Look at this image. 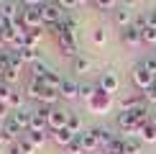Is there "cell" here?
Listing matches in <instances>:
<instances>
[{"label":"cell","instance_id":"cell-34","mask_svg":"<svg viewBox=\"0 0 156 154\" xmlns=\"http://www.w3.org/2000/svg\"><path fill=\"white\" fill-rule=\"evenodd\" d=\"M141 64H144V67L148 69V72H151V75L156 77V54H151V57H146V59L141 62Z\"/></svg>","mask_w":156,"mask_h":154},{"label":"cell","instance_id":"cell-24","mask_svg":"<svg viewBox=\"0 0 156 154\" xmlns=\"http://www.w3.org/2000/svg\"><path fill=\"white\" fill-rule=\"evenodd\" d=\"M23 57H21V51L18 49H10V67L8 69H16V72H21V67H23Z\"/></svg>","mask_w":156,"mask_h":154},{"label":"cell","instance_id":"cell-33","mask_svg":"<svg viewBox=\"0 0 156 154\" xmlns=\"http://www.w3.org/2000/svg\"><path fill=\"white\" fill-rule=\"evenodd\" d=\"M59 49H62L64 57H69V59H74V57H77V44H59Z\"/></svg>","mask_w":156,"mask_h":154},{"label":"cell","instance_id":"cell-16","mask_svg":"<svg viewBox=\"0 0 156 154\" xmlns=\"http://www.w3.org/2000/svg\"><path fill=\"white\" fill-rule=\"evenodd\" d=\"M51 139H54L59 146H64V149H67V146L72 144V141H74L77 136H74L72 131H69V128H62V131H51Z\"/></svg>","mask_w":156,"mask_h":154},{"label":"cell","instance_id":"cell-19","mask_svg":"<svg viewBox=\"0 0 156 154\" xmlns=\"http://www.w3.org/2000/svg\"><path fill=\"white\" fill-rule=\"evenodd\" d=\"M44 90H46V85H44L41 80H34V77H31L28 87H26V95H28V98H34V100H41Z\"/></svg>","mask_w":156,"mask_h":154},{"label":"cell","instance_id":"cell-17","mask_svg":"<svg viewBox=\"0 0 156 154\" xmlns=\"http://www.w3.org/2000/svg\"><path fill=\"white\" fill-rule=\"evenodd\" d=\"M10 116L18 121V123H21L23 131H28V128H31V118H34V111H28V108H21V111H13Z\"/></svg>","mask_w":156,"mask_h":154},{"label":"cell","instance_id":"cell-29","mask_svg":"<svg viewBox=\"0 0 156 154\" xmlns=\"http://www.w3.org/2000/svg\"><path fill=\"white\" fill-rule=\"evenodd\" d=\"M38 38H41V31H28V34H26V46L38 49Z\"/></svg>","mask_w":156,"mask_h":154},{"label":"cell","instance_id":"cell-32","mask_svg":"<svg viewBox=\"0 0 156 154\" xmlns=\"http://www.w3.org/2000/svg\"><path fill=\"white\" fill-rule=\"evenodd\" d=\"M13 90H16L13 85H8V82H0V100L8 103V100H10V95H13Z\"/></svg>","mask_w":156,"mask_h":154},{"label":"cell","instance_id":"cell-41","mask_svg":"<svg viewBox=\"0 0 156 154\" xmlns=\"http://www.w3.org/2000/svg\"><path fill=\"white\" fill-rule=\"evenodd\" d=\"M5 141H8V144H13V141L8 139V134H5V131H3V126H0V146H3V144H5Z\"/></svg>","mask_w":156,"mask_h":154},{"label":"cell","instance_id":"cell-18","mask_svg":"<svg viewBox=\"0 0 156 154\" xmlns=\"http://www.w3.org/2000/svg\"><path fill=\"white\" fill-rule=\"evenodd\" d=\"M92 131H95V136H97V144H100V149H102V152H105L108 146L115 141V136L108 131V128H100V126H97V128H92Z\"/></svg>","mask_w":156,"mask_h":154},{"label":"cell","instance_id":"cell-15","mask_svg":"<svg viewBox=\"0 0 156 154\" xmlns=\"http://www.w3.org/2000/svg\"><path fill=\"white\" fill-rule=\"evenodd\" d=\"M72 69H74L77 75L90 72V69H92V59H90V57H84V54H77L74 59H72Z\"/></svg>","mask_w":156,"mask_h":154},{"label":"cell","instance_id":"cell-28","mask_svg":"<svg viewBox=\"0 0 156 154\" xmlns=\"http://www.w3.org/2000/svg\"><path fill=\"white\" fill-rule=\"evenodd\" d=\"M105 154H126V149H123V136H120V139L115 136V141L105 149Z\"/></svg>","mask_w":156,"mask_h":154},{"label":"cell","instance_id":"cell-26","mask_svg":"<svg viewBox=\"0 0 156 154\" xmlns=\"http://www.w3.org/2000/svg\"><path fill=\"white\" fill-rule=\"evenodd\" d=\"M8 105L13 108V111H21V108H23V93H21V90H13V95H10Z\"/></svg>","mask_w":156,"mask_h":154},{"label":"cell","instance_id":"cell-11","mask_svg":"<svg viewBox=\"0 0 156 154\" xmlns=\"http://www.w3.org/2000/svg\"><path fill=\"white\" fill-rule=\"evenodd\" d=\"M77 139H80V144H82V149H84V152H97V149H100V144H97V136H95L92 128H90V131H82Z\"/></svg>","mask_w":156,"mask_h":154},{"label":"cell","instance_id":"cell-14","mask_svg":"<svg viewBox=\"0 0 156 154\" xmlns=\"http://www.w3.org/2000/svg\"><path fill=\"white\" fill-rule=\"evenodd\" d=\"M120 108H123V111H128V113L138 111V108H146V98H144V93H141V95H133V98H126V100L120 103Z\"/></svg>","mask_w":156,"mask_h":154},{"label":"cell","instance_id":"cell-38","mask_svg":"<svg viewBox=\"0 0 156 154\" xmlns=\"http://www.w3.org/2000/svg\"><path fill=\"white\" fill-rule=\"evenodd\" d=\"M146 21H148V26H154V28H156V8L146 10Z\"/></svg>","mask_w":156,"mask_h":154},{"label":"cell","instance_id":"cell-27","mask_svg":"<svg viewBox=\"0 0 156 154\" xmlns=\"http://www.w3.org/2000/svg\"><path fill=\"white\" fill-rule=\"evenodd\" d=\"M92 5L97 10H102V13H105V10H113L115 13V8H118V3H113V0H95Z\"/></svg>","mask_w":156,"mask_h":154},{"label":"cell","instance_id":"cell-12","mask_svg":"<svg viewBox=\"0 0 156 154\" xmlns=\"http://www.w3.org/2000/svg\"><path fill=\"white\" fill-rule=\"evenodd\" d=\"M120 36H123V41H126L128 46H138V44H144V36H141V31L136 28V26H128V28H123V31H120Z\"/></svg>","mask_w":156,"mask_h":154},{"label":"cell","instance_id":"cell-1","mask_svg":"<svg viewBox=\"0 0 156 154\" xmlns=\"http://www.w3.org/2000/svg\"><path fill=\"white\" fill-rule=\"evenodd\" d=\"M21 21L23 26L28 31H41V26H44V18H41V3H21Z\"/></svg>","mask_w":156,"mask_h":154},{"label":"cell","instance_id":"cell-31","mask_svg":"<svg viewBox=\"0 0 156 154\" xmlns=\"http://www.w3.org/2000/svg\"><path fill=\"white\" fill-rule=\"evenodd\" d=\"M141 36H144V44H156V28L154 26H146L141 31Z\"/></svg>","mask_w":156,"mask_h":154},{"label":"cell","instance_id":"cell-36","mask_svg":"<svg viewBox=\"0 0 156 154\" xmlns=\"http://www.w3.org/2000/svg\"><path fill=\"white\" fill-rule=\"evenodd\" d=\"M26 134H28V139L34 141V146H41L44 141H46V134H34V131H26Z\"/></svg>","mask_w":156,"mask_h":154},{"label":"cell","instance_id":"cell-3","mask_svg":"<svg viewBox=\"0 0 156 154\" xmlns=\"http://www.w3.org/2000/svg\"><path fill=\"white\" fill-rule=\"evenodd\" d=\"M110 105H113V95H108L105 90H100V87H97V93L92 95V100L87 103V108L92 113H105Z\"/></svg>","mask_w":156,"mask_h":154},{"label":"cell","instance_id":"cell-2","mask_svg":"<svg viewBox=\"0 0 156 154\" xmlns=\"http://www.w3.org/2000/svg\"><path fill=\"white\" fill-rule=\"evenodd\" d=\"M41 18H44V23L56 26V23H62L64 10L59 8V3H41Z\"/></svg>","mask_w":156,"mask_h":154},{"label":"cell","instance_id":"cell-22","mask_svg":"<svg viewBox=\"0 0 156 154\" xmlns=\"http://www.w3.org/2000/svg\"><path fill=\"white\" fill-rule=\"evenodd\" d=\"M97 93V85H92V82H82V85H80V98L82 100H92V95Z\"/></svg>","mask_w":156,"mask_h":154},{"label":"cell","instance_id":"cell-9","mask_svg":"<svg viewBox=\"0 0 156 154\" xmlns=\"http://www.w3.org/2000/svg\"><path fill=\"white\" fill-rule=\"evenodd\" d=\"M21 3H10V0H3L0 3V18L3 21H16L18 16H21Z\"/></svg>","mask_w":156,"mask_h":154},{"label":"cell","instance_id":"cell-25","mask_svg":"<svg viewBox=\"0 0 156 154\" xmlns=\"http://www.w3.org/2000/svg\"><path fill=\"white\" fill-rule=\"evenodd\" d=\"M18 146H21V152H23V154H34V152H36V146H34V141L28 139V134H23V136L18 139Z\"/></svg>","mask_w":156,"mask_h":154},{"label":"cell","instance_id":"cell-6","mask_svg":"<svg viewBox=\"0 0 156 154\" xmlns=\"http://www.w3.org/2000/svg\"><path fill=\"white\" fill-rule=\"evenodd\" d=\"M97 87H100V90H105L108 95H113L115 90L120 87V80H118V75H115V72H110V69H108V72H102L100 82H97Z\"/></svg>","mask_w":156,"mask_h":154},{"label":"cell","instance_id":"cell-13","mask_svg":"<svg viewBox=\"0 0 156 154\" xmlns=\"http://www.w3.org/2000/svg\"><path fill=\"white\" fill-rule=\"evenodd\" d=\"M31 72H34V80H41V82H44L51 72H54V67H51L49 62H44V59H41V62L31 64Z\"/></svg>","mask_w":156,"mask_h":154},{"label":"cell","instance_id":"cell-10","mask_svg":"<svg viewBox=\"0 0 156 154\" xmlns=\"http://www.w3.org/2000/svg\"><path fill=\"white\" fill-rule=\"evenodd\" d=\"M3 131L8 134V139H10V141H18V139H21L23 134H26L23 128H21V123H18V121L13 118V116H8V118L3 121Z\"/></svg>","mask_w":156,"mask_h":154},{"label":"cell","instance_id":"cell-4","mask_svg":"<svg viewBox=\"0 0 156 154\" xmlns=\"http://www.w3.org/2000/svg\"><path fill=\"white\" fill-rule=\"evenodd\" d=\"M133 82H136V87H138V90H144V93H146V90L156 82V77L148 72L144 64H136V67H133Z\"/></svg>","mask_w":156,"mask_h":154},{"label":"cell","instance_id":"cell-30","mask_svg":"<svg viewBox=\"0 0 156 154\" xmlns=\"http://www.w3.org/2000/svg\"><path fill=\"white\" fill-rule=\"evenodd\" d=\"M92 41L97 44V46H102V44L108 41V34H105V28H102V26H97V28L92 31Z\"/></svg>","mask_w":156,"mask_h":154},{"label":"cell","instance_id":"cell-40","mask_svg":"<svg viewBox=\"0 0 156 154\" xmlns=\"http://www.w3.org/2000/svg\"><path fill=\"white\" fill-rule=\"evenodd\" d=\"M8 154H23V152H21V146H18V141H13V144L8 146Z\"/></svg>","mask_w":156,"mask_h":154},{"label":"cell","instance_id":"cell-20","mask_svg":"<svg viewBox=\"0 0 156 154\" xmlns=\"http://www.w3.org/2000/svg\"><path fill=\"white\" fill-rule=\"evenodd\" d=\"M138 139L146 141V144H156V126L154 123H144L138 131Z\"/></svg>","mask_w":156,"mask_h":154},{"label":"cell","instance_id":"cell-23","mask_svg":"<svg viewBox=\"0 0 156 154\" xmlns=\"http://www.w3.org/2000/svg\"><path fill=\"white\" fill-rule=\"evenodd\" d=\"M67 128H69V131L74 134V136H80V134H82V121H80V116H77V113H69Z\"/></svg>","mask_w":156,"mask_h":154},{"label":"cell","instance_id":"cell-7","mask_svg":"<svg viewBox=\"0 0 156 154\" xmlns=\"http://www.w3.org/2000/svg\"><path fill=\"white\" fill-rule=\"evenodd\" d=\"M59 98H64V100L80 98V82H74V80H69V77H64V80H62V87H59Z\"/></svg>","mask_w":156,"mask_h":154},{"label":"cell","instance_id":"cell-42","mask_svg":"<svg viewBox=\"0 0 156 154\" xmlns=\"http://www.w3.org/2000/svg\"><path fill=\"white\" fill-rule=\"evenodd\" d=\"M148 123H154V126H156V111H151V116H148Z\"/></svg>","mask_w":156,"mask_h":154},{"label":"cell","instance_id":"cell-37","mask_svg":"<svg viewBox=\"0 0 156 154\" xmlns=\"http://www.w3.org/2000/svg\"><path fill=\"white\" fill-rule=\"evenodd\" d=\"M144 98H146V103H156V82L144 93Z\"/></svg>","mask_w":156,"mask_h":154},{"label":"cell","instance_id":"cell-8","mask_svg":"<svg viewBox=\"0 0 156 154\" xmlns=\"http://www.w3.org/2000/svg\"><path fill=\"white\" fill-rule=\"evenodd\" d=\"M115 23L120 26V28H128V26H133V10H131V5H118V8H115Z\"/></svg>","mask_w":156,"mask_h":154},{"label":"cell","instance_id":"cell-39","mask_svg":"<svg viewBox=\"0 0 156 154\" xmlns=\"http://www.w3.org/2000/svg\"><path fill=\"white\" fill-rule=\"evenodd\" d=\"M8 108H10L8 103H3V100H0V118H3V121H5V118L10 116V113H8Z\"/></svg>","mask_w":156,"mask_h":154},{"label":"cell","instance_id":"cell-43","mask_svg":"<svg viewBox=\"0 0 156 154\" xmlns=\"http://www.w3.org/2000/svg\"><path fill=\"white\" fill-rule=\"evenodd\" d=\"M0 154H3V146H0Z\"/></svg>","mask_w":156,"mask_h":154},{"label":"cell","instance_id":"cell-5","mask_svg":"<svg viewBox=\"0 0 156 154\" xmlns=\"http://www.w3.org/2000/svg\"><path fill=\"white\" fill-rule=\"evenodd\" d=\"M67 121H69V111H64V108L54 105L49 113V128L51 131H62V128H67Z\"/></svg>","mask_w":156,"mask_h":154},{"label":"cell","instance_id":"cell-21","mask_svg":"<svg viewBox=\"0 0 156 154\" xmlns=\"http://www.w3.org/2000/svg\"><path fill=\"white\" fill-rule=\"evenodd\" d=\"M123 149H126V154H141V139L136 136L123 139Z\"/></svg>","mask_w":156,"mask_h":154},{"label":"cell","instance_id":"cell-35","mask_svg":"<svg viewBox=\"0 0 156 154\" xmlns=\"http://www.w3.org/2000/svg\"><path fill=\"white\" fill-rule=\"evenodd\" d=\"M67 154H87V152L82 149V144H80V139H74L72 144L67 146Z\"/></svg>","mask_w":156,"mask_h":154}]
</instances>
